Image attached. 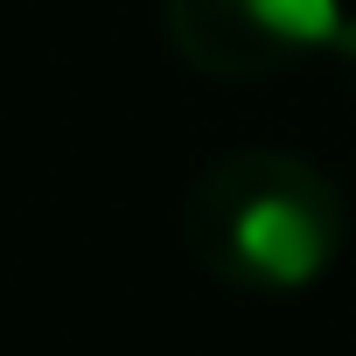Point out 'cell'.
I'll use <instances>...</instances> for the list:
<instances>
[{"instance_id":"1","label":"cell","mask_w":356,"mask_h":356,"mask_svg":"<svg viewBox=\"0 0 356 356\" xmlns=\"http://www.w3.org/2000/svg\"><path fill=\"white\" fill-rule=\"evenodd\" d=\"M182 245L238 293H307L342 259V189L286 147L217 154L182 196Z\"/></svg>"},{"instance_id":"2","label":"cell","mask_w":356,"mask_h":356,"mask_svg":"<svg viewBox=\"0 0 356 356\" xmlns=\"http://www.w3.org/2000/svg\"><path fill=\"white\" fill-rule=\"evenodd\" d=\"M342 22V0H161L168 49L224 84L280 77L300 56H328Z\"/></svg>"},{"instance_id":"3","label":"cell","mask_w":356,"mask_h":356,"mask_svg":"<svg viewBox=\"0 0 356 356\" xmlns=\"http://www.w3.org/2000/svg\"><path fill=\"white\" fill-rule=\"evenodd\" d=\"M328 56H335V70H342V77H349V91H356V15L342 22V35H335V49H328Z\"/></svg>"}]
</instances>
